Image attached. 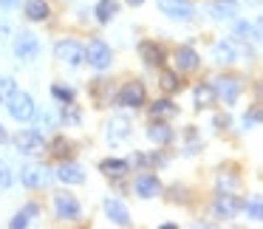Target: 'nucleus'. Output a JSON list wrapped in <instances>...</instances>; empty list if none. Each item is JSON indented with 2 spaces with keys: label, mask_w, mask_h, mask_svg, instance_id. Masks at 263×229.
<instances>
[{
  "label": "nucleus",
  "mask_w": 263,
  "mask_h": 229,
  "mask_svg": "<svg viewBox=\"0 0 263 229\" xmlns=\"http://www.w3.org/2000/svg\"><path fill=\"white\" fill-rule=\"evenodd\" d=\"M97 20L99 23H110V20L116 17V14H119V3H114V0H99L97 3Z\"/></svg>",
  "instance_id": "dca6fc26"
},
{
  "label": "nucleus",
  "mask_w": 263,
  "mask_h": 229,
  "mask_svg": "<svg viewBox=\"0 0 263 229\" xmlns=\"http://www.w3.org/2000/svg\"><path fill=\"white\" fill-rule=\"evenodd\" d=\"M20 153H40L43 150V136L37 130H20L17 139H14Z\"/></svg>",
  "instance_id": "0eeeda50"
},
{
  "label": "nucleus",
  "mask_w": 263,
  "mask_h": 229,
  "mask_svg": "<svg viewBox=\"0 0 263 229\" xmlns=\"http://www.w3.org/2000/svg\"><path fill=\"white\" fill-rule=\"evenodd\" d=\"M159 9L173 20H190L195 14V9H193L190 0H159Z\"/></svg>",
  "instance_id": "20e7f679"
},
{
  "label": "nucleus",
  "mask_w": 263,
  "mask_h": 229,
  "mask_svg": "<svg viewBox=\"0 0 263 229\" xmlns=\"http://www.w3.org/2000/svg\"><path fill=\"white\" fill-rule=\"evenodd\" d=\"M249 125H257V113H252V116H246V127Z\"/></svg>",
  "instance_id": "473e14b6"
},
{
  "label": "nucleus",
  "mask_w": 263,
  "mask_h": 229,
  "mask_svg": "<svg viewBox=\"0 0 263 229\" xmlns=\"http://www.w3.org/2000/svg\"><path fill=\"white\" fill-rule=\"evenodd\" d=\"M54 204H57V215L65 218V221L80 218V204H77L74 195H57V198H54Z\"/></svg>",
  "instance_id": "9d476101"
},
{
  "label": "nucleus",
  "mask_w": 263,
  "mask_h": 229,
  "mask_svg": "<svg viewBox=\"0 0 263 229\" xmlns=\"http://www.w3.org/2000/svg\"><path fill=\"white\" fill-rule=\"evenodd\" d=\"M34 212H37L34 206H29V209H26V212H20V215H14V218H12V226H14V229L26 226V223H29V215H34Z\"/></svg>",
  "instance_id": "bb28decb"
},
{
  "label": "nucleus",
  "mask_w": 263,
  "mask_h": 229,
  "mask_svg": "<svg viewBox=\"0 0 263 229\" xmlns=\"http://www.w3.org/2000/svg\"><path fill=\"white\" fill-rule=\"evenodd\" d=\"M99 170L105 173V176H125L127 170H130V164H127V161H122V159H108V161H102V164H99Z\"/></svg>",
  "instance_id": "a211bd4d"
},
{
  "label": "nucleus",
  "mask_w": 263,
  "mask_h": 229,
  "mask_svg": "<svg viewBox=\"0 0 263 229\" xmlns=\"http://www.w3.org/2000/svg\"><path fill=\"white\" fill-rule=\"evenodd\" d=\"M127 3H130V6H142L144 0H127Z\"/></svg>",
  "instance_id": "f704fd0d"
},
{
  "label": "nucleus",
  "mask_w": 263,
  "mask_h": 229,
  "mask_svg": "<svg viewBox=\"0 0 263 229\" xmlns=\"http://www.w3.org/2000/svg\"><path fill=\"white\" fill-rule=\"evenodd\" d=\"M6 139H9V136H6V130H3V125H0V144L6 142Z\"/></svg>",
  "instance_id": "72a5a7b5"
},
{
  "label": "nucleus",
  "mask_w": 263,
  "mask_h": 229,
  "mask_svg": "<svg viewBox=\"0 0 263 229\" xmlns=\"http://www.w3.org/2000/svg\"><path fill=\"white\" fill-rule=\"evenodd\" d=\"M14 54H17V60H23V63L34 60L37 54H40V43H37V37L34 34H20L17 40H14Z\"/></svg>",
  "instance_id": "423d86ee"
},
{
  "label": "nucleus",
  "mask_w": 263,
  "mask_h": 229,
  "mask_svg": "<svg viewBox=\"0 0 263 229\" xmlns=\"http://www.w3.org/2000/svg\"><path fill=\"white\" fill-rule=\"evenodd\" d=\"M212 54H215L218 63H232V60L238 57V46H235L232 40H221V43H215Z\"/></svg>",
  "instance_id": "2eb2a0df"
},
{
  "label": "nucleus",
  "mask_w": 263,
  "mask_h": 229,
  "mask_svg": "<svg viewBox=\"0 0 263 229\" xmlns=\"http://www.w3.org/2000/svg\"><path fill=\"white\" fill-rule=\"evenodd\" d=\"M57 178L65 184H82L85 181V170H82L80 164H63L57 170Z\"/></svg>",
  "instance_id": "4468645a"
},
{
  "label": "nucleus",
  "mask_w": 263,
  "mask_h": 229,
  "mask_svg": "<svg viewBox=\"0 0 263 229\" xmlns=\"http://www.w3.org/2000/svg\"><path fill=\"white\" fill-rule=\"evenodd\" d=\"M215 212H218V218H232L235 212H238V201H235V195H218Z\"/></svg>",
  "instance_id": "f3484780"
},
{
  "label": "nucleus",
  "mask_w": 263,
  "mask_h": 229,
  "mask_svg": "<svg viewBox=\"0 0 263 229\" xmlns=\"http://www.w3.org/2000/svg\"><path fill=\"white\" fill-rule=\"evenodd\" d=\"M161 88H164V91H176V88H178L176 77H173V74H161Z\"/></svg>",
  "instance_id": "c756f323"
},
{
  "label": "nucleus",
  "mask_w": 263,
  "mask_h": 229,
  "mask_svg": "<svg viewBox=\"0 0 263 229\" xmlns=\"http://www.w3.org/2000/svg\"><path fill=\"white\" fill-rule=\"evenodd\" d=\"M85 60L93 65V68L105 71L110 63H114V51H110V46H108V43H102V40H93L91 46L85 48Z\"/></svg>",
  "instance_id": "f03ea898"
},
{
  "label": "nucleus",
  "mask_w": 263,
  "mask_h": 229,
  "mask_svg": "<svg viewBox=\"0 0 263 229\" xmlns=\"http://www.w3.org/2000/svg\"><path fill=\"white\" fill-rule=\"evenodd\" d=\"M0 6H3V9H12V6H17V0H0Z\"/></svg>",
  "instance_id": "2f4dec72"
},
{
  "label": "nucleus",
  "mask_w": 263,
  "mask_h": 229,
  "mask_svg": "<svg viewBox=\"0 0 263 229\" xmlns=\"http://www.w3.org/2000/svg\"><path fill=\"white\" fill-rule=\"evenodd\" d=\"M26 17L29 20H46L48 17V3L46 0H29V3H26Z\"/></svg>",
  "instance_id": "6ab92c4d"
},
{
  "label": "nucleus",
  "mask_w": 263,
  "mask_h": 229,
  "mask_svg": "<svg viewBox=\"0 0 263 229\" xmlns=\"http://www.w3.org/2000/svg\"><path fill=\"white\" fill-rule=\"evenodd\" d=\"M9 113L14 116L17 122H29L31 116H34V99L29 97V93H17L14 91L12 97H9Z\"/></svg>",
  "instance_id": "f257e3e1"
},
{
  "label": "nucleus",
  "mask_w": 263,
  "mask_h": 229,
  "mask_svg": "<svg viewBox=\"0 0 263 229\" xmlns=\"http://www.w3.org/2000/svg\"><path fill=\"white\" fill-rule=\"evenodd\" d=\"M139 51H142V57L147 60L150 65L161 63V48L156 46V43H142V46H139Z\"/></svg>",
  "instance_id": "5701e85b"
},
{
  "label": "nucleus",
  "mask_w": 263,
  "mask_h": 229,
  "mask_svg": "<svg viewBox=\"0 0 263 229\" xmlns=\"http://www.w3.org/2000/svg\"><path fill=\"white\" fill-rule=\"evenodd\" d=\"M215 97L223 99L227 105H232L235 99L240 97V82L238 80H227V77H223V80H218L215 82Z\"/></svg>",
  "instance_id": "6e6552de"
},
{
  "label": "nucleus",
  "mask_w": 263,
  "mask_h": 229,
  "mask_svg": "<svg viewBox=\"0 0 263 229\" xmlns=\"http://www.w3.org/2000/svg\"><path fill=\"white\" fill-rule=\"evenodd\" d=\"M54 54H57V60H63V63H68V65H80V63H85V48H82L80 43H74V40H63V43H57Z\"/></svg>",
  "instance_id": "7ed1b4c3"
},
{
  "label": "nucleus",
  "mask_w": 263,
  "mask_h": 229,
  "mask_svg": "<svg viewBox=\"0 0 263 229\" xmlns=\"http://www.w3.org/2000/svg\"><path fill=\"white\" fill-rule=\"evenodd\" d=\"M14 91H17L14 80H12V77H3V80H0V105H6V102H9V97H12Z\"/></svg>",
  "instance_id": "a878e982"
},
{
  "label": "nucleus",
  "mask_w": 263,
  "mask_h": 229,
  "mask_svg": "<svg viewBox=\"0 0 263 229\" xmlns=\"http://www.w3.org/2000/svg\"><path fill=\"white\" fill-rule=\"evenodd\" d=\"M212 102H215V88H210V85L195 88V105L198 108H212Z\"/></svg>",
  "instance_id": "412c9836"
},
{
  "label": "nucleus",
  "mask_w": 263,
  "mask_h": 229,
  "mask_svg": "<svg viewBox=\"0 0 263 229\" xmlns=\"http://www.w3.org/2000/svg\"><path fill=\"white\" fill-rule=\"evenodd\" d=\"M147 136L153 139V142H159V144H167L173 133H170V127H167V125H161V122H159V125H153V127L147 130Z\"/></svg>",
  "instance_id": "b1692460"
},
{
  "label": "nucleus",
  "mask_w": 263,
  "mask_h": 229,
  "mask_svg": "<svg viewBox=\"0 0 263 229\" xmlns=\"http://www.w3.org/2000/svg\"><path fill=\"white\" fill-rule=\"evenodd\" d=\"M246 212H249V218H260V215H263V204H260V198H252L249 204H246Z\"/></svg>",
  "instance_id": "cd10ccee"
},
{
  "label": "nucleus",
  "mask_w": 263,
  "mask_h": 229,
  "mask_svg": "<svg viewBox=\"0 0 263 229\" xmlns=\"http://www.w3.org/2000/svg\"><path fill=\"white\" fill-rule=\"evenodd\" d=\"M173 63H176V71H181V74H190V71L198 68V54L193 51V48H178L176 57H173Z\"/></svg>",
  "instance_id": "1a4fd4ad"
},
{
  "label": "nucleus",
  "mask_w": 263,
  "mask_h": 229,
  "mask_svg": "<svg viewBox=\"0 0 263 229\" xmlns=\"http://www.w3.org/2000/svg\"><path fill=\"white\" fill-rule=\"evenodd\" d=\"M20 181H23L26 187H40V184H46V170H43L40 164H26L23 170H20Z\"/></svg>",
  "instance_id": "f8f14e48"
},
{
  "label": "nucleus",
  "mask_w": 263,
  "mask_h": 229,
  "mask_svg": "<svg viewBox=\"0 0 263 229\" xmlns=\"http://www.w3.org/2000/svg\"><path fill=\"white\" fill-rule=\"evenodd\" d=\"M116 99H119L122 108H139V105L144 102V85L142 82H127Z\"/></svg>",
  "instance_id": "39448f33"
},
{
  "label": "nucleus",
  "mask_w": 263,
  "mask_h": 229,
  "mask_svg": "<svg viewBox=\"0 0 263 229\" xmlns=\"http://www.w3.org/2000/svg\"><path fill=\"white\" fill-rule=\"evenodd\" d=\"M235 12H238V9H235V3H229V0H223V3H212L210 6V14L215 20H232Z\"/></svg>",
  "instance_id": "aec40b11"
},
{
  "label": "nucleus",
  "mask_w": 263,
  "mask_h": 229,
  "mask_svg": "<svg viewBox=\"0 0 263 229\" xmlns=\"http://www.w3.org/2000/svg\"><path fill=\"white\" fill-rule=\"evenodd\" d=\"M150 113H153V116H159V119H164V116H176L178 110H176V105H173V102L161 99V102H156L153 108H150Z\"/></svg>",
  "instance_id": "393cba45"
},
{
  "label": "nucleus",
  "mask_w": 263,
  "mask_h": 229,
  "mask_svg": "<svg viewBox=\"0 0 263 229\" xmlns=\"http://www.w3.org/2000/svg\"><path fill=\"white\" fill-rule=\"evenodd\" d=\"M105 212H108L110 223H119V226H127V223H130V212L125 209V204H122V201L108 198V201H105Z\"/></svg>",
  "instance_id": "9b49d317"
},
{
  "label": "nucleus",
  "mask_w": 263,
  "mask_h": 229,
  "mask_svg": "<svg viewBox=\"0 0 263 229\" xmlns=\"http://www.w3.org/2000/svg\"><path fill=\"white\" fill-rule=\"evenodd\" d=\"M9 184H12V170H9V164H6V161H0V187L6 189Z\"/></svg>",
  "instance_id": "c85d7f7f"
},
{
  "label": "nucleus",
  "mask_w": 263,
  "mask_h": 229,
  "mask_svg": "<svg viewBox=\"0 0 263 229\" xmlns=\"http://www.w3.org/2000/svg\"><path fill=\"white\" fill-rule=\"evenodd\" d=\"M108 127H110L108 139H114V142H119V139H125L127 133H130V122H127V119H114Z\"/></svg>",
  "instance_id": "4be33fe9"
},
{
  "label": "nucleus",
  "mask_w": 263,
  "mask_h": 229,
  "mask_svg": "<svg viewBox=\"0 0 263 229\" xmlns=\"http://www.w3.org/2000/svg\"><path fill=\"white\" fill-rule=\"evenodd\" d=\"M136 193L142 195V198H153V195H159V178L150 176V173H142V176L136 178Z\"/></svg>",
  "instance_id": "ddd939ff"
},
{
  "label": "nucleus",
  "mask_w": 263,
  "mask_h": 229,
  "mask_svg": "<svg viewBox=\"0 0 263 229\" xmlns=\"http://www.w3.org/2000/svg\"><path fill=\"white\" fill-rule=\"evenodd\" d=\"M54 97H60V99H63V102H71V99H74V91H71V88H68V91H65V88H54Z\"/></svg>",
  "instance_id": "7c9ffc66"
}]
</instances>
